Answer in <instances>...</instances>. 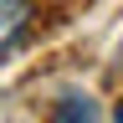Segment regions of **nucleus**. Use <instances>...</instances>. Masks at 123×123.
<instances>
[{
  "mask_svg": "<svg viewBox=\"0 0 123 123\" xmlns=\"http://www.w3.org/2000/svg\"><path fill=\"white\" fill-rule=\"evenodd\" d=\"M31 26V0H0V51Z\"/></svg>",
  "mask_w": 123,
  "mask_h": 123,
  "instance_id": "1",
  "label": "nucleus"
},
{
  "mask_svg": "<svg viewBox=\"0 0 123 123\" xmlns=\"http://www.w3.org/2000/svg\"><path fill=\"white\" fill-rule=\"evenodd\" d=\"M113 118H118V123H123V103H118V113H113Z\"/></svg>",
  "mask_w": 123,
  "mask_h": 123,
  "instance_id": "3",
  "label": "nucleus"
},
{
  "mask_svg": "<svg viewBox=\"0 0 123 123\" xmlns=\"http://www.w3.org/2000/svg\"><path fill=\"white\" fill-rule=\"evenodd\" d=\"M56 123H98V118H92V103H87V98H67Z\"/></svg>",
  "mask_w": 123,
  "mask_h": 123,
  "instance_id": "2",
  "label": "nucleus"
}]
</instances>
